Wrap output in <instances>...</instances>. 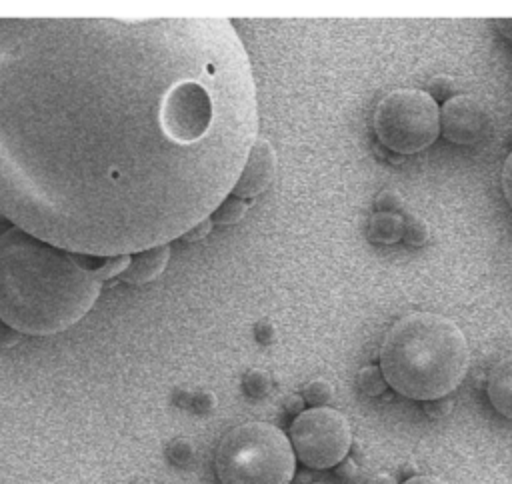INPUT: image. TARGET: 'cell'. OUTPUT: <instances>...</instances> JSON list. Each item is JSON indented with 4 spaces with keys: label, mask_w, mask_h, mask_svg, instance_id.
Segmentation results:
<instances>
[{
    "label": "cell",
    "mask_w": 512,
    "mask_h": 484,
    "mask_svg": "<svg viewBox=\"0 0 512 484\" xmlns=\"http://www.w3.org/2000/svg\"><path fill=\"white\" fill-rule=\"evenodd\" d=\"M256 128L228 18H0V212L68 252L182 238L230 196Z\"/></svg>",
    "instance_id": "1"
},
{
    "label": "cell",
    "mask_w": 512,
    "mask_h": 484,
    "mask_svg": "<svg viewBox=\"0 0 512 484\" xmlns=\"http://www.w3.org/2000/svg\"><path fill=\"white\" fill-rule=\"evenodd\" d=\"M100 286L72 252L18 226L0 236V318L20 334L68 330L90 312Z\"/></svg>",
    "instance_id": "2"
},
{
    "label": "cell",
    "mask_w": 512,
    "mask_h": 484,
    "mask_svg": "<svg viewBox=\"0 0 512 484\" xmlns=\"http://www.w3.org/2000/svg\"><path fill=\"white\" fill-rule=\"evenodd\" d=\"M470 366V346L460 326L434 312L402 316L380 346L386 384L412 400H436L456 390Z\"/></svg>",
    "instance_id": "3"
},
{
    "label": "cell",
    "mask_w": 512,
    "mask_h": 484,
    "mask_svg": "<svg viewBox=\"0 0 512 484\" xmlns=\"http://www.w3.org/2000/svg\"><path fill=\"white\" fill-rule=\"evenodd\" d=\"M214 468L220 484H292L296 454L278 426L244 422L220 438Z\"/></svg>",
    "instance_id": "4"
},
{
    "label": "cell",
    "mask_w": 512,
    "mask_h": 484,
    "mask_svg": "<svg viewBox=\"0 0 512 484\" xmlns=\"http://www.w3.org/2000/svg\"><path fill=\"white\" fill-rule=\"evenodd\" d=\"M378 142L396 154H416L440 134L438 102L418 88H400L386 94L374 110Z\"/></svg>",
    "instance_id": "5"
},
{
    "label": "cell",
    "mask_w": 512,
    "mask_h": 484,
    "mask_svg": "<svg viewBox=\"0 0 512 484\" xmlns=\"http://www.w3.org/2000/svg\"><path fill=\"white\" fill-rule=\"evenodd\" d=\"M296 458L312 470L336 468L350 452L352 428L348 418L330 406L306 408L290 424Z\"/></svg>",
    "instance_id": "6"
},
{
    "label": "cell",
    "mask_w": 512,
    "mask_h": 484,
    "mask_svg": "<svg viewBox=\"0 0 512 484\" xmlns=\"http://www.w3.org/2000/svg\"><path fill=\"white\" fill-rule=\"evenodd\" d=\"M490 114L470 94H454L440 108V134L460 146L478 144L490 134Z\"/></svg>",
    "instance_id": "7"
},
{
    "label": "cell",
    "mask_w": 512,
    "mask_h": 484,
    "mask_svg": "<svg viewBox=\"0 0 512 484\" xmlns=\"http://www.w3.org/2000/svg\"><path fill=\"white\" fill-rule=\"evenodd\" d=\"M274 176H276V152L268 140L256 138L230 194L238 198H254L264 190H268Z\"/></svg>",
    "instance_id": "8"
},
{
    "label": "cell",
    "mask_w": 512,
    "mask_h": 484,
    "mask_svg": "<svg viewBox=\"0 0 512 484\" xmlns=\"http://www.w3.org/2000/svg\"><path fill=\"white\" fill-rule=\"evenodd\" d=\"M168 258H170L168 244H160V246H152V248L134 252V254H130V264L120 278L128 284L152 282L154 278H158L164 272Z\"/></svg>",
    "instance_id": "9"
},
{
    "label": "cell",
    "mask_w": 512,
    "mask_h": 484,
    "mask_svg": "<svg viewBox=\"0 0 512 484\" xmlns=\"http://www.w3.org/2000/svg\"><path fill=\"white\" fill-rule=\"evenodd\" d=\"M486 394L498 414L512 420V356L502 358L488 374Z\"/></svg>",
    "instance_id": "10"
},
{
    "label": "cell",
    "mask_w": 512,
    "mask_h": 484,
    "mask_svg": "<svg viewBox=\"0 0 512 484\" xmlns=\"http://www.w3.org/2000/svg\"><path fill=\"white\" fill-rule=\"evenodd\" d=\"M404 236V216L390 212H374L366 224V238L378 246H390Z\"/></svg>",
    "instance_id": "11"
},
{
    "label": "cell",
    "mask_w": 512,
    "mask_h": 484,
    "mask_svg": "<svg viewBox=\"0 0 512 484\" xmlns=\"http://www.w3.org/2000/svg\"><path fill=\"white\" fill-rule=\"evenodd\" d=\"M246 210H248V202H246L244 198H238V196L230 194V196H226V198L220 202V206L212 212L210 218H212V222H216V224L230 226V224L240 222V220L244 218Z\"/></svg>",
    "instance_id": "12"
},
{
    "label": "cell",
    "mask_w": 512,
    "mask_h": 484,
    "mask_svg": "<svg viewBox=\"0 0 512 484\" xmlns=\"http://www.w3.org/2000/svg\"><path fill=\"white\" fill-rule=\"evenodd\" d=\"M356 384H358L360 392L366 396H380L388 386L380 366H374V364L360 368V372L356 376Z\"/></svg>",
    "instance_id": "13"
},
{
    "label": "cell",
    "mask_w": 512,
    "mask_h": 484,
    "mask_svg": "<svg viewBox=\"0 0 512 484\" xmlns=\"http://www.w3.org/2000/svg\"><path fill=\"white\" fill-rule=\"evenodd\" d=\"M302 398L304 402H308L312 408H318V406H328V402L334 398V388L328 380L324 378H316L312 382H308L304 386V392H302Z\"/></svg>",
    "instance_id": "14"
},
{
    "label": "cell",
    "mask_w": 512,
    "mask_h": 484,
    "mask_svg": "<svg viewBox=\"0 0 512 484\" xmlns=\"http://www.w3.org/2000/svg\"><path fill=\"white\" fill-rule=\"evenodd\" d=\"M430 238V228L426 224V220H422L420 216L416 214H408L404 218V236L402 240L408 244V246H424Z\"/></svg>",
    "instance_id": "15"
},
{
    "label": "cell",
    "mask_w": 512,
    "mask_h": 484,
    "mask_svg": "<svg viewBox=\"0 0 512 484\" xmlns=\"http://www.w3.org/2000/svg\"><path fill=\"white\" fill-rule=\"evenodd\" d=\"M374 208L376 212H390V214H400L402 208H404V200L400 196V192L392 190V188H386V190H380L374 198Z\"/></svg>",
    "instance_id": "16"
},
{
    "label": "cell",
    "mask_w": 512,
    "mask_h": 484,
    "mask_svg": "<svg viewBox=\"0 0 512 484\" xmlns=\"http://www.w3.org/2000/svg\"><path fill=\"white\" fill-rule=\"evenodd\" d=\"M432 98H434V102H446V100H450L454 94V80L450 78V76H446V74H438V76H434L430 82H428V90H426Z\"/></svg>",
    "instance_id": "17"
},
{
    "label": "cell",
    "mask_w": 512,
    "mask_h": 484,
    "mask_svg": "<svg viewBox=\"0 0 512 484\" xmlns=\"http://www.w3.org/2000/svg\"><path fill=\"white\" fill-rule=\"evenodd\" d=\"M244 388L250 396L254 398H260L264 396L268 390H270V380L266 376V372H260V370H252L246 374L244 378Z\"/></svg>",
    "instance_id": "18"
},
{
    "label": "cell",
    "mask_w": 512,
    "mask_h": 484,
    "mask_svg": "<svg viewBox=\"0 0 512 484\" xmlns=\"http://www.w3.org/2000/svg\"><path fill=\"white\" fill-rule=\"evenodd\" d=\"M192 452H194L192 444H190L188 440H184V438H176V440H172L170 446H168V458H170L174 464H178V466L186 464V462L192 458Z\"/></svg>",
    "instance_id": "19"
},
{
    "label": "cell",
    "mask_w": 512,
    "mask_h": 484,
    "mask_svg": "<svg viewBox=\"0 0 512 484\" xmlns=\"http://www.w3.org/2000/svg\"><path fill=\"white\" fill-rule=\"evenodd\" d=\"M452 410V400H446L444 398H436V400H428L424 402V412L430 416V418H444L448 416V412Z\"/></svg>",
    "instance_id": "20"
},
{
    "label": "cell",
    "mask_w": 512,
    "mask_h": 484,
    "mask_svg": "<svg viewBox=\"0 0 512 484\" xmlns=\"http://www.w3.org/2000/svg\"><path fill=\"white\" fill-rule=\"evenodd\" d=\"M212 218H204L202 222H198L196 226H192L188 232H184L182 234V240H186V242H198V240H202V238H206L208 236V232H210V228H212Z\"/></svg>",
    "instance_id": "21"
},
{
    "label": "cell",
    "mask_w": 512,
    "mask_h": 484,
    "mask_svg": "<svg viewBox=\"0 0 512 484\" xmlns=\"http://www.w3.org/2000/svg\"><path fill=\"white\" fill-rule=\"evenodd\" d=\"M502 190L508 206L512 208V152L506 156L502 166Z\"/></svg>",
    "instance_id": "22"
},
{
    "label": "cell",
    "mask_w": 512,
    "mask_h": 484,
    "mask_svg": "<svg viewBox=\"0 0 512 484\" xmlns=\"http://www.w3.org/2000/svg\"><path fill=\"white\" fill-rule=\"evenodd\" d=\"M18 340H20V332L0 318V348H10L18 344Z\"/></svg>",
    "instance_id": "23"
},
{
    "label": "cell",
    "mask_w": 512,
    "mask_h": 484,
    "mask_svg": "<svg viewBox=\"0 0 512 484\" xmlns=\"http://www.w3.org/2000/svg\"><path fill=\"white\" fill-rule=\"evenodd\" d=\"M336 474L344 480H354L358 476V464L354 458H344L338 466H336Z\"/></svg>",
    "instance_id": "24"
},
{
    "label": "cell",
    "mask_w": 512,
    "mask_h": 484,
    "mask_svg": "<svg viewBox=\"0 0 512 484\" xmlns=\"http://www.w3.org/2000/svg\"><path fill=\"white\" fill-rule=\"evenodd\" d=\"M402 484H448L446 480L438 476H428V474H416L412 478H406Z\"/></svg>",
    "instance_id": "25"
},
{
    "label": "cell",
    "mask_w": 512,
    "mask_h": 484,
    "mask_svg": "<svg viewBox=\"0 0 512 484\" xmlns=\"http://www.w3.org/2000/svg\"><path fill=\"white\" fill-rule=\"evenodd\" d=\"M494 26L506 40L512 42V18H498L494 20Z\"/></svg>",
    "instance_id": "26"
},
{
    "label": "cell",
    "mask_w": 512,
    "mask_h": 484,
    "mask_svg": "<svg viewBox=\"0 0 512 484\" xmlns=\"http://www.w3.org/2000/svg\"><path fill=\"white\" fill-rule=\"evenodd\" d=\"M286 410L298 416L300 412H304V398H302V396H290V398L286 400Z\"/></svg>",
    "instance_id": "27"
},
{
    "label": "cell",
    "mask_w": 512,
    "mask_h": 484,
    "mask_svg": "<svg viewBox=\"0 0 512 484\" xmlns=\"http://www.w3.org/2000/svg\"><path fill=\"white\" fill-rule=\"evenodd\" d=\"M366 484H398L396 478L392 474H386V472H376L374 476L368 478Z\"/></svg>",
    "instance_id": "28"
},
{
    "label": "cell",
    "mask_w": 512,
    "mask_h": 484,
    "mask_svg": "<svg viewBox=\"0 0 512 484\" xmlns=\"http://www.w3.org/2000/svg\"><path fill=\"white\" fill-rule=\"evenodd\" d=\"M292 484H312V474H310V472H306V470L296 472V474H294Z\"/></svg>",
    "instance_id": "29"
},
{
    "label": "cell",
    "mask_w": 512,
    "mask_h": 484,
    "mask_svg": "<svg viewBox=\"0 0 512 484\" xmlns=\"http://www.w3.org/2000/svg\"><path fill=\"white\" fill-rule=\"evenodd\" d=\"M10 224H12V222H10V220H8V218H6V216L0 212V236H4V234H6V232L12 228Z\"/></svg>",
    "instance_id": "30"
},
{
    "label": "cell",
    "mask_w": 512,
    "mask_h": 484,
    "mask_svg": "<svg viewBox=\"0 0 512 484\" xmlns=\"http://www.w3.org/2000/svg\"><path fill=\"white\" fill-rule=\"evenodd\" d=\"M138 484H152V482H138Z\"/></svg>",
    "instance_id": "31"
},
{
    "label": "cell",
    "mask_w": 512,
    "mask_h": 484,
    "mask_svg": "<svg viewBox=\"0 0 512 484\" xmlns=\"http://www.w3.org/2000/svg\"><path fill=\"white\" fill-rule=\"evenodd\" d=\"M312 484H322V482H312Z\"/></svg>",
    "instance_id": "32"
}]
</instances>
